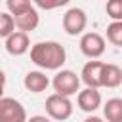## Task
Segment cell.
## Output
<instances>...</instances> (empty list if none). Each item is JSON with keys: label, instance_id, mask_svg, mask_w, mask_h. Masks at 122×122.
<instances>
[{"label": "cell", "instance_id": "cell-1", "mask_svg": "<svg viewBox=\"0 0 122 122\" xmlns=\"http://www.w3.org/2000/svg\"><path fill=\"white\" fill-rule=\"evenodd\" d=\"M30 61L44 71H61L67 61V50L55 40L36 42L30 46Z\"/></svg>", "mask_w": 122, "mask_h": 122}, {"label": "cell", "instance_id": "cell-2", "mask_svg": "<svg viewBox=\"0 0 122 122\" xmlns=\"http://www.w3.org/2000/svg\"><path fill=\"white\" fill-rule=\"evenodd\" d=\"M80 74H76L74 71L71 69H61L55 72V76L51 78V86H53V92L57 95H63V97H71V95H78L80 92Z\"/></svg>", "mask_w": 122, "mask_h": 122}, {"label": "cell", "instance_id": "cell-3", "mask_svg": "<svg viewBox=\"0 0 122 122\" xmlns=\"http://www.w3.org/2000/svg\"><path fill=\"white\" fill-rule=\"evenodd\" d=\"M44 107H46L48 118H51V120H55V122L69 120V118L72 116V111H74V105H72L71 97H63V95H57V93L48 95Z\"/></svg>", "mask_w": 122, "mask_h": 122}, {"label": "cell", "instance_id": "cell-4", "mask_svg": "<svg viewBox=\"0 0 122 122\" xmlns=\"http://www.w3.org/2000/svg\"><path fill=\"white\" fill-rule=\"evenodd\" d=\"M61 25H63V30H65L69 36L84 34L86 25H88V15H86V11H84L82 8H69V10L63 13Z\"/></svg>", "mask_w": 122, "mask_h": 122}, {"label": "cell", "instance_id": "cell-5", "mask_svg": "<svg viewBox=\"0 0 122 122\" xmlns=\"http://www.w3.org/2000/svg\"><path fill=\"white\" fill-rule=\"evenodd\" d=\"M80 51L90 59V61H97L105 50H107V42L99 32H84L80 36Z\"/></svg>", "mask_w": 122, "mask_h": 122}, {"label": "cell", "instance_id": "cell-6", "mask_svg": "<svg viewBox=\"0 0 122 122\" xmlns=\"http://www.w3.org/2000/svg\"><path fill=\"white\" fill-rule=\"evenodd\" d=\"M27 109L15 97L0 99V122H27Z\"/></svg>", "mask_w": 122, "mask_h": 122}, {"label": "cell", "instance_id": "cell-7", "mask_svg": "<svg viewBox=\"0 0 122 122\" xmlns=\"http://www.w3.org/2000/svg\"><path fill=\"white\" fill-rule=\"evenodd\" d=\"M76 105H78L80 111H84L88 114H93L103 105L101 92L95 90V88H84V90H80L78 95H76Z\"/></svg>", "mask_w": 122, "mask_h": 122}, {"label": "cell", "instance_id": "cell-8", "mask_svg": "<svg viewBox=\"0 0 122 122\" xmlns=\"http://www.w3.org/2000/svg\"><path fill=\"white\" fill-rule=\"evenodd\" d=\"M103 61H88L80 71V80L86 84V88H101V72H103Z\"/></svg>", "mask_w": 122, "mask_h": 122}, {"label": "cell", "instance_id": "cell-9", "mask_svg": "<svg viewBox=\"0 0 122 122\" xmlns=\"http://www.w3.org/2000/svg\"><path fill=\"white\" fill-rule=\"evenodd\" d=\"M6 51L10 53V55H15V57H19V55H25L29 50H30V38H29V34L27 32H21V30H15L13 34H10L8 38H6Z\"/></svg>", "mask_w": 122, "mask_h": 122}, {"label": "cell", "instance_id": "cell-10", "mask_svg": "<svg viewBox=\"0 0 122 122\" xmlns=\"http://www.w3.org/2000/svg\"><path fill=\"white\" fill-rule=\"evenodd\" d=\"M50 84L51 82H50V78L46 76L44 71H29L23 78V86L30 93H42V92L48 90Z\"/></svg>", "mask_w": 122, "mask_h": 122}, {"label": "cell", "instance_id": "cell-11", "mask_svg": "<svg viewBox=\"0 0 122 122\" xmlns=\"http://www.w3.org/2000/svg\"><path fill=\"white\" fill-rule=\"evenodd\" d=\"M13 21H15V29H17V30L29 34V32H32V30L40 25V15H38L36 8L32 6V8H29V10H25L23 13L15 15Z\"/></svg>", "mask_w": 122, "mask_h": 122}, {"label": "cell", "instance_id": "cell-12", "mask_svg": "<svg viewBox=\"0 0 122 122\" xmlns=\"http://www.w3.org/2000/svg\"><path fill=\"white\" fill-rule=\"evenodd\" d=\"M122 84V69L114 63H105L101 72V88H118Z\"/></svg>", "mask_w": 122, "mask_h": 122}, {"label": "cell", "instance_id": "cell-13", "mask_svg": "<svg viewBox=\"0 0 122 122\" xmlns=\"http://www.w3.org/2000/svg\"><path fill=\"white\" fill-rule=\"evenodd\" d=\"M103 118L107 122H122V97H111L105 101Z\"/></svg>", "mask_w": 122, "mask_h": 122}, {"label": "cell", "instance_id": "cell-14", "mask_svg": "<svg viewBox=\"0 0 122 122\" xmlns=\"http://www.w3.org/2000/svg\"><path fill=\"white\" fill-rule=\"evenodd\" d=\"M107 40L112 46L122 48V21H111L107 25Z\"/></svg>", "mask_w": 122, "mask_h": 122}, {"label": "cell", "instance_id": "cell-15", "mask_svg": "<svg viewBox=\"0 0 122 122\" xmlns=\"http://www.w3.org/2000/svg\"><path fill=\"white\" fill-rule=\"evenodd\" d=\"M15 32V21L11 17V13L8 11H0V38H8L10 34Z\"/></svg>", "mask_w": 122, "mask_h": 122}, {"label": "cell", "instance_id": "cell-16", "mask_svg": "<svg viewBox=\"0 0 122 122\" xmlns=\"http://www.w3.org/2000/svg\"><path fill=\"white\" fill-rule=\"evenodd\" d=\"M32 6H34V4H32L30 0H8V2H6L8 13H11V17L23 13L25 10H29V8H32Z\"/></svg>", "mask_w": 122, "mask_h": 122}, {"label": "cell", "instance_id": "cell-17", "mask_svg": "<svg viewBox=\"0 0 122 122\" xmlns=\"http://www.w3.org/2000/svg\"><path fill=\"white\" fill-rule=\"evenodd\" d=\"M105 11L112 21H122V0H109L105 4Z\"/></svg>", "mask_w": 122, "mask_h": 122}, {"label": "cell", "instance_id": "cell-18", "mask_svg": "<svg viewBox=\"0 0 122 122\" xmlns=\"http://www.w3.org/2000/svg\"><path fill=\"white\" fill-rule=\"evenodd\" d=\"M27 122H51V118H48V116H44V114H34V116H30Z\"/></svg>", "mask_w": 122, "mask_h": 122}, {"label": "cell", "instance_id": "cell-19", "mask_svg": "<svg viewBox=\"0 0 122 122\" xmlns=\"http://www.w3.org/2000/svg\"><path fill=\"white\" fill-rule=\"evenodd\" d=\"M4 88H6V72L0 69V99L4 97Z\"/></svg>", "mask_w": 122, "mask_h": 122}, {"label": "cell", "instance_id": "cell-20", "mask_svg": "<svg viewBox=\"0 0 122 122\" xmlns=\"http://www.w3.org/2000/svg\"><path fill=\"white\" fill-rule=\"evenodd\" d=\"M82 122H105V118H101V116H95V114H88Z\"/></svg>", "mask_w": 122, "mask_h": 122}]
</instances>
